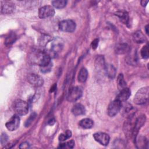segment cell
<instances>
[{
    "label": "cell",
    "mask_w": 149,
    "mask_h": 149,
    "mask_svg": "<svg viewBox=\"0 0 149 149\" xmlns=\"http://www.w3.org/2000/svg\"><path fill=\"white\" fill-rule=\"evenodd\" d=\"M30 58L32 62L38 65L40 67H44L52 63L51 56L46 51L35 50L33 51Z\"/></svg>",
    "instance_id": "obj_1"
},
{
    "label": "cell",
    "mask_w": 149,
    "mask_h": 149,
    "mask_svg": "<svg viewBox=\"0 0 149 149\" xmlns=\"http://www.w3.org/2000/svg\"><path fill=\"white\" fill-rule=\"evenodd\" d=\"M148 87H142L139 89L136 93L133 101L136 104L143 105L146 104L148 101Z\"/></svg>",
    "instance_id": "obj_2"
},
{
    "label": "cell",
    "mask_w": 149,
    "mask_h": 149,
    "mask_svg": "<svg viewBox=\"0 0 149 149\" xmlns=\"http://www.w3.org/2000/svg\"><path fill=\"white\" fill-rule=\"evenodd\" d=\"M13 108L16 115L19 116H23L28 113L29 105L25 101L18 99L13 102Z\"/></svg>",
    "instance_id": "obj_3"
},
{
    "label": "cell",
    "mask_w": 149,
    "mask_h": 149,
    "mask_svg": "<svg viewBox=\"0 0 149 149\" xmlns=\"http://www.w3.org/2000/svg\"><path fill=\"white\" fill-rule=\"evenodd\" d=\"M82 89L78 86H75L70 88L68 93L66 99L69 102H76L82 95Z\"/></svg>",
    "instance_id": "obj_4"
},
{
    "label": "cell",
    "mask_w": 149,
    "mask_h": 149,
    "mask_svg": "<svg viewBox=\"0 0 149 149\" xmlns=\"http://www.w3.org/2000/svg\"><path fill=\"white\" fill-rule=\"evenodd\" d=\"M49 52L54 54L61 51L64 46L63 40L59 37H55L50 41Z\"/></svg>",
    "instance_id": "obj_5"
},
{
    "label": "cell",
    "mask_w": 149,
    "mask_h": 149,
    "mask_svg": "<svg viewBox=\"0 0 149 149\" xmlns=\"http://www.w3.org/2000/svg\"><path fill=\"white\" fill-rule=\"evenodd\" d=\"M122 108V102L117 99L112 101L109 104L107 109V112L109 116L113 117L118 114Z\"/></svg>",
    "instance_id": "obj_6"
},
{
    "label": "cell",
    "mask_w": 149,
    "mask_h": 149,
    "mask_svg": "<svg viewBox=\"0 0 149 149\" xmlns=\"http://www.w3.org/2000/svg\"><path fill=\"white\" fill-rule=\"evenodd\" d=\"M59 28L62 31L71 33L75 30L76 23L72 20H64L59 23Z\"/></svg>",
    "instance_id": "obj_7"
},
{
    "label": "cell",
    "mask_w": 149,
    "mask_h": 149,
    "mask_svg": "<svg viewBox=\"0 0 149 149\" xmlns=\"http://www.w3.org/2000/svg\"><path fill=\"white\" fill-rule=\"evenodd\" d=\"M55 14L54 8L49 5H45L41 7L38 10V16L41 19H44L53 16Z\"/></svg>",
    "instance_id": "obj_8"
},
{
    "label": "cell",
    "mask_w": 149,
    "mask_h": 149,
    "mask_svg": "<svg viewBox=\"0 0 149 149\" xmlns=\"http://www.w3.org/2000/svg\"><path fill=\"white\" fill-rule=\"evenodd\" d=\"M20 118L19 115L15 114L13 115L10 119L6 123L5 126L9 131H14L16 130L20 125Z\"/></svg>",
    "instance_id": "obj_9"
},
{
    "label": "cell",
    "mask_w": 149,
    "mask_h": 149,
    "mask_svg": "<svg viewBox=\"0 0 149 149\" xmlns=\"http://www.w3.org/2000/svg\"><path fill=\"white\" fill-rule=\"evenodd\" d=\"M146 119V118L144 115H142L136 119L134 128L133 130V133H132V137L134 138V140H135V139L136 138V136H137V134H138L139 129L145 123Z\"/></svg>",
    "instance_id": "obj_10"
},
{
    "label": "cell",
    "mask_w": 149,
    "mask_h": 149,
    "mask_svg": "<svg viewBox=\"0 0 149 149\" xmlns=\"http://www.w3.org/2000/svg\"><path fill=\"white\" fill-rule=\"evenodd\" d=\"M15 9V4L10 1H1V12L2 14H10Z\"/></svg>",
    "instance_id": "obj_11"
},
{
    "label": "cell",
    "mask_w": 149,
    "mask_h": 149,
    "mask_svg": "<svg viewBox=\"0 0 149 149\" xmlns=\"http://www.w3.org/2000/svg\"><path fill=\"white\" fill-rule=\"evenodd\" d=\"M93 137L96 141L102 146H107L109 142L110 137L109 135L103 132H97L93 134Z\"/></svg>",
    "instance_id": "obj_12"
},
{
    "label": "cell",
    "mask_w": 149,
    "mask_h": 149,
    "mask_svg": "<svg viewBox=\"0 0 149 149\" xmlns=\"http://www.w3.org/2000/svg\"><path fill=\"white\" fill-rule=\"evenodd\" d=\"M28 81L33 86L38 87H41L44 84V80L42 77L37 74H31L28 76Z\"/></svg>",
    "instance_id": "obj_13"
},
{
    "label": "cell",
    "mask_w": 149,
    "mask_h": 149,
    "mask_svg": "<svg viewBox=\"0 0 149 149\" xmlns=\"http://www.w3.org/2000/svg\"><path fill=\"white\" fill-rule=\"evenodd\" d=\"M130 51V46L126 43H119L116 45L115 52L116 54L122 55L126 54Z\"/></svg>",
    "instance_id": "obj_14"
},
{
    "label": "cell",
    "mask_w": 149,
    "mask_h": 149,
    "mask_svg": "<svg viewBox=\"0 0 149 149\" xmlns=\"http://www.w3.org/2000/svg\"><path fill=\"white\" fill-rule=\"evenodd\" d=\"M131 94V91L129 88L125 87L120 90V93L116 97L117 100L120 101L121 102H125L127 100Z\"/></svg>",
    "instance_id": "obj_15"
},
{
    "label": "cell",
    "mask_w": 149,
    "mask_h": 149,
    "mask_svg": "<svg viewBox=\"0 0 149 149\" xmlns=\"http://www.w3.org/2000/svg\"><path fill=\"white\" fill-rule=\"evenodd\" d=\"M133 41L137 44L144 43L147 41V38L144 34L140 30L136 31L133 34Z\"/></svg>",
    "instance_id": "obj_16"
},
{
    "label": "cell",
    "mask_w": 149,
    "mask_h": 149,
    "mask_svg": "<svg viewBox=\"0 0 149 149\" xmlns=\"http://www.w3.org/2000/svg\"><path fill=\"white\" fill-rule=\"evenodd\" d=\"M86 109L81 104H76L72 109V113L75 116L81 115L85 113Z\"/></svg>",
    "instance_id": "obj_17"
},
{
    "label": "cell",
    "mask_w": 149,
    "mask_h": 149,
    "mask_svg": "<svg viewBox=\"0 0 149 149\" xmlns=\"http://www.w3.org/2000/svg\"><path fill=\"white\" fill-rule=\"evenodd\" d=\"M115 15L119 18V19L123 23L125 24H128L129 20V17L128 13L125 10H119L116 12L115 13Z\"/></svg>",
    "instance_id": "obj_18"
},
{
    "label": "cell",
    "mask_w": 149,
    "mask_h": 149,
    "mask_svg": "<svg viewBox=\"0 0 149 149\" xmlns=\"http://www.w3.org/2000/svg\"><path fill=\"white\" fill-rule=\"evenodd\" d=\"M94 125V122L90 118H84L79 122V126L83 129H90Z\"/></svg>",
    "instance_id": "obj_19"
},
{
    "label": "cell",
    "mask_w": 149,
    "mask_h": 149,
    "mask_svg": "<svg viewBox=\"0 0 149 149\" xmlns=\"http://www.w3.org/2000/svg\"><path fill=\"white\" fill-rule=\"evenodd\" d=\"M105 66L103 56H100L95 60V67L99 71L105 72Z\"/></svg>",
    "instance_id": "obj_20"
},
{
    "label": "cell",
    "mask_w": 149,
    "mask_h": 149,
    "mask_svg": "<svg viewBox=\"0 0 149 149\" xmlns=\"http://www.w3.org/2000/svg\"><path fill=\"white\" fill-rule=\"evenodd\" d=\"M108 77L110 79H113L116 75V69L112 65L108 64L105 66V72Z\"/></svg>",
    "instance_id": "obj_21"
},
{
    "label": "cell",
    "mask_w": 149,
    "mask_h": 149,
    "mask_svg": "<svg viewBox=\"0 0 149 149\" xmlns=\"http://www.w3.org/2000/svg\"><path fill=\"white\" fill-rule=\"evenodd\" d=\"M88 77V72L87 69L83 68L80 69L78 74V81L80 83H84L86 81Z\"/></svg>",
    "instance_id": "obj_22"
},
{
    "label": "cell",
    "mask_w": 149,
    "mask_h": 149,
    "mask_svg": "<svg viewBox=\"0 0 149 149\" xmlns=\"http://www.w3.org/2000/svg\"><path fill=\"white\" fill-rule=\"evenodd\" d=\"M117 84L119 90L126 87V83L124 80L123 76L122 74L120 73L117 77Z\"/></svg>",
    "instance_id": "obj_23"
},
{
    "label": "cell",
    "mask_w": 149,
    "mask_h": 149,
    "mask_svg": "<svg viewBox=\"0 0 149 149\" xmlns=\"http://www.w3.org/2000/svg\"><path fill=\"white\" fill-rule=\"evenodd\" d=\"M67 1L65 0H55L52 1V6L57 9H62L66 6Z\"/></svg>",
    "instance_id": "obj_24"
},
{
    "label": "cell",
    "mask_w": 149,
    "mask_h": 149,
    "mask_svg": "<svg viewBox=\"0 0 149 149\" xmlns=\"http://www.w3.org/2000/svg\"><path fill=\"white\" fill-rule=\"evenodd\" d=\"M16 39V36L15 33H10L6 38L5 41V45H10L12 44H13Z\"/></svg>",
    "instance_id": "obj_25"
},
{
    "label": "cell",
    "mask_w": 149,
    "mask_h": 149,
    "mask_svg": "<svg viewBox=\"0 0 149 149\" xmlns=\"http://www.w3.org/2000/svg\"><path fill=\"white\" fill-rule=\"evenodd\" d=\"M140 54L143 59H147L148 58V45L146 44L141 49Z\"/></svg>",
    "instance_id": "obj_26"
},
{
    "label": "cell",
    "mask_w": 149,
    "mask_h": 149,
    "mask_svg": "<svg viewBox=\"0 0 149 149\" xmlns=\"http://www.w3.org/2000/svg\"><path fill=\"white\" fill-rule=\"evenodd\" d=\"M8 141V135L5 133H2L1 136V144L2 146L6 145V143H7Z\"/></svg>",
    "instance_id": "obj_27"
},
{
    "label": "cell",
    "mask_w": 149,
    "mask_h": 149,
    "mask_svg": "<svg viewBox=\"0 0 149 149\" xmlns=\"http://www.w3.org/2000/svg\"><path fill=\"white\" fill-rule=\"evenodd\" d=\"M36 115H37V114H36V113H32V114L30 116V117L27 119V120H26V123H25V126H26V127L29 126L31 124V123L33 122V120L34 119V118H36Z\"/></svg>",
    "instance_id": "obj_28"
},
{
    "label": "cell",
    "mask_w": 149,
    "mask_h": 149,
    "mask_svg": "<svg viewBox=\"0 0 149 149\" xmlns=\"http://www.w3.org/2000/svg\"><path fill=\"white\" fill-rule=\"evenodd\" d=\"M52 67V63L49 65H47L44 67H40L41 72L42 73H48L49 71H51Z\"/></svg>",
    "instance_id": "obj_29"
},
{
    "label": "cell",
    "mask_w": 149,
    "mask_h": 149,
    "mask_svg": "<svg viewBox=\"0 0 149 149\" xmlns=\"http://www.w3.org/2000/svg\"><path fill=\"white\" fill-rule=\"evenodd\" d=\"M98 41H99V40L98 38H96V39H95L93 41L92 44H91V46H92L93 49H95L97 48V47L98 46Z\"/></svg>",
    "instance_id": "obj_30"
},
{
    "label": "cell",
    "mask_w": 149,
    "mask_h": 149,
    "mask_svg": "<svg viewBox=\"0 0 149 149\" xmlns=\"http://www.w3.org/2000/svg\"><path fill=\"white\" fill-rule=\"evenodd\" d=\"M58 139L61 141H65L66 139H68V137L66 136L65 133H62L59 134Z\"/></svg>",
    "instance_id": "obj_31"
},
{
    "label": "cell",
    "mask_w": 149,
    "mask_h": 149,
    "mask_svg": "<svg viewBox=\"0 0 149 149\" xmlns=\"http://www.w3.org/2000/svg\"><path fill=\"white\" fill-rule=\"evenodd\" d=\"M66 144L68 146V147L69 148H73V147H74V141L73 140H70L68 141L66 143Z\"/></svg>",
    "instance_id": "obj_32"
},
{
    "label": "cell",
    "mask_w": 149,
    "mask_h": 149,
    "mask_svg": "<svg viewBox=\"0 0 149 149\" xmlns=\"http://www.w3.org/2000/svg\"><path fill=\"white\" fill-rule=\"evenodd\" d=\"M29 147H30V145L27 142L22 143L19 146L20 148H29Z\"/></svg>",
    "instance_id": "obj_33"
},
{
    "label": "cell",
    "mask_w": 149,
    "mask_h": 149,
    "mask_svg": "<svg viewBox=\"0 0 149 149\" xmlns=\"http://www.w3.org/2000/svg\"><path fill=\"white\" fill-rule=\"evenodd\" d=\"M65 133L66 136H67L68 139H69V138L72 136V132H71V131L69 130H67Z\"/></svg>",
    "instance_id": "obj_34"
},
{
    "label": "cell",
    "mask_w": 149,
    "mask_h": 149,
    "mask_svg": "<svg viewBox=\"0 0 149 149\" xmlns=\"http://www.w3.org/2000/svg\"><path fill=\"white\" fill-rule=\"evenodd\" d=\"M148 1H141V5L143 6H146V5L148 3Z\"/></svg>",
    "instance_id": "obj_35"
},
{
    "label": "cell",
    "mask_w": 149,
    "mask_h": 149,
    "mask_svg": "<svg viewBox=\"0 0 149 149\" xmlns=\"http://www.w3.org/2000/svg\"><path fill=\"white\" fill-rule=\"evenodd\" d=\"M55 119H50L48 121V124L50 125H54L55 123Z\"/></svg>",
    "instance_id": "obj_36"
},
{
    "label": "cell",
    "mask_w": 149,
    "mask_h": 149,
    "mask_svg": "<svg viewBox=\"0 0 149 149\" xmlns=\"http://www.w3.org/2000/svg\"><path fill=\"white\" fill-rule=\"evenodd\" d=\"M148 25L147 24V25H146V33L148 34Z\"/></svg>",
    "instance_id": "obj_37"
}]
</instances>
